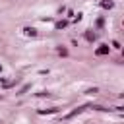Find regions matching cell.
<instances>
[{
	"mask_svg": "<svg viewBox=\"0 0 124 124\" xmlns=\"http://www.w3.org/2000/svg\"><path fill=\"white\" fill-rule=\"evenodd\" d=\"M97 56H103V54H108V45H101L97 50H95Z\"/></svg>",
	"mask_w": 124,
	"mask_h": 124,
	"instance_id": "1",
	"label": "cell"
},
{
	"mask_svg": "<svg viewBox=\"0 0 124 124\" xmlns=\"http://www.w3.org/2000/svg\"><path fill=\"white\" fill-rule=\"evenodd\" d=\"M23 33L27 37H37V29L35 27H23Z\"/></svg>",
	"mask_w": 124,
	"mask_h": 124,
	"instance_id": "2",
	"label": "cell"
},
{
	"mask_svg": "<svg viewBox=\"0 0 124 124\" xmlns=\"http://www.w3.org/2000/svg\"><path fill=\"white\" fill-rule=\"evenodd\" d=\"M85 108H87V107H85V105H83V107H78V108H74V110H72V112H70V114H68V116H66V118H74V116H76V114H79V112H83V110H85Z\"/></svg>",
	"mask_w": 124,
	"mask_h": 124,
	"instance_id": "3",
	"label": "cell"
},
{
	"mask_svg": "<svg viewBox=\"0 0 124 124\" xmlns=\"http://www.w3.org/2000/svg\"><path fill=\"white\" fill-rule=\"evenodd\" d=\"M54 112H58V108H39V114H54Z\"/></svg>",
	"mask_w": 124,
	"mask_h": 124,
	"instance_id": "4",
	"label": "cell"
},
{
	"mask_svg": "<svg viewBox=\"0 0 124 124\" xmlns=\"http://www.w3.org/2000/svg\"><path fill=\"white\" fill-rule=\"evenodd\" d=\"M101 6H103V8H105V10H110V8H112V6H114V4H112V2H110V0H103V2H101Z\"/></svg>",
	"mask_w": 124,
	"mask_h": 124,
	"instance_id": "5",
	"label": "cell"
},
{
	"mask_svg": "<svg viewBox=\"0 0 124 124\" xmlns=\"http://www.w3.org/2000/svg\"><path fill=\"white\" fill-rule=\"evenodd\" d=\"M85 39H87L89 43H93V41H95V33H93V31H85Z\"/></svg>",
	"mask_w": 124,
	"mask_h": 124,
	"instance_id": "6",
	"label": "cell"
},
{
	"mask_svg": "<svg viewBox=\"0 0 124 124\" xmlns=\"http://www.w3.org/2000/svg\"><path fill=\"white\" fill-rule=\"evenodd\" d=\"M66 25H68V21H64V19L62 21H56V29H64Z\"/></svg>",
	"mask_w": 124,
	"mask_h": 124,
	"instance_id": "7",
	"label": "cell"
},
{
	"mask_svg": "<svg viewBox=\"0 0 124 124\" xmlns=\"http://www.w3.org/2000/svg\"><path fill=\"white\" fill-rule=\"evenodd\" d=\"M58 52H60V54H62V56H66V54H68V50H66V48H62V46H60V48H58Z\"/></svg>",
	"mask_w": 124,
	"mask_h": 124,
	"instance_id": "8",
	"label": "cell"
},
{
	"mask_svg": "<svg viewBox=\"0 0 124 124\" xmlns=\"http://www.w3.org/2000/svg\"><path fill=\"white\" fill-rule=\"evenodd\" d=\"M0 72H2V66H0Z\"/></svg>",
	"mask_w": 124,
	"mask_h": 124,
	"instance_id": "9",
	"label": "cell"
}]
</instances>
